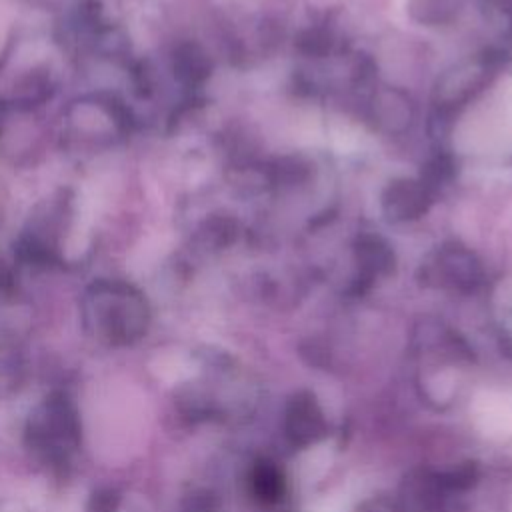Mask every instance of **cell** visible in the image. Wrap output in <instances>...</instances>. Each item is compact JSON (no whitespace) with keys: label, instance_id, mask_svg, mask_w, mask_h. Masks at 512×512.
<instances>
[{"label":"cell","instance_id":"ba28073f","mask_svg":"<svg viewBox=\"0 0 512 512\" xmlns=\"http://www.w3.org/2000/svg\"><path fill=\"white\" fill-rule=\"evenodd\" d=\"M410 16L426 26L450 22L462 8V0H408Z\"/></svg>","mask_w":512,"mask_h":512},{"label":"cell","instance_id":"6da1fadb","mask_svg":"<svg viewBox=\"0 0 512 512\" xmlns=\"http://www.w3.org/2000/svg\"><path fill=\"white\" fill-rule=\"evenodd\" d=\"M28 446L52 464H62L78 448L80 422L66 394L48 396L32 414L26 428Z\"/></svg>","mask_w":512,"mask_h":512},{"label":"cell","instance_id":"52a82bcc","mask_svg":"<svg viewBox=\"0 0 512 512\" xmlns=\"http://www.w3.org/2000/svg\"><path fill=\"white\" fill-rule=\"evenodd\" d=\"M356 262L368 278L388 274L394 268V252L392 248L374 234H364L358 238L356 248H354Z\"/></svg>","mask_w":512,"mask_h":512},{"label":"cell","instance_id":"30bf717a","mask_svg":"<svg viewBox=\"0 0 512 512\" xmlns=\"http://www.w3.org/2000/svg\"><path fill=\"white\" fill-rule=\"evenodd\" d=\"M120 496L114 490H102L92 496V512H114L118 508Z\"/></svg>","mask_w":512,"mask_h":512},{"label":"cell","instance_id":"5b68a950","mask_svg":"<svg viewBox=\"0 0 512 512\" xmlns=\"http://www.w3.org/2000/svg\"><path fill=\"white\" fill-rule=\"evenodd\" d=\"M286 428L294 442L310 444L326 430V422L310 394H298L286 412Z\"/></svg>","mask_w":512,"mask_h":512},{"label":"cell","instance_id":"9c48e42d","mask_svg":"<svg viewBox=\"0 0 512 512\" xmlns=\"http://www.w3.org/2000/svg\"><path fill=\"white\" fill-rule=\"evenodd\" d=\"M252 490L260 502H276L284 492L282 472L268 460L258 462L252 470Z\"/></svg>","mask_w":512,"mask_h":512},{"label":"cell","instance_id":"7a4b0ae2","mask_svg":"<svg viewBox=\"0 0 512 512\" xmlns=\"http://www.w3.org/2000/svg\"><path fill=\"white\" fill-rule=\"evenodd\" d=\"M490 62L486 58H470L446 72L436 86V102L442 108H454L468 102L490 78Z\"/></svg>","mask_w":512,"mask_h":512},{"label":"cell","instance_id":"3957f363","mask_svg":"<svg viewBox=\"0 0 512 512\" xmlns=\"http://www.w3.org/2000/svg\"><path fill=\"white\" fill-rule=\"evenodd\" d=\"M426 272L440 286L450 288H470L480 278L478 260L464 246L448 244L438 248L432 254V260L426 266Z\"/></svg>","mask_w":512,"mask_h":512},{"label":"cell","instance_id":"277c9868","mask_svg":"<svg viewBox=\"0 0 512 512\" xmlns=\"http://www.w3.org/2000/svg\"><path fill=\"white\" fill-rule=\"evenodd\" d=\"M430 202V186L412 178L392 180L382 192V212L390 222L416 220L428 210Z\"/></svg>","mask_w":512,"mask_h":512},{"label":"cell","instance_id":"8992f818","mask_svg":"<svg viewBox=\"0 0 512 512\" xmlns=\"http://www.w3.org/2000/svg\"><path fill=\"white\" fill-rule=\"evenodd\" d=\"M372 112L378 128L388 134L404 132L414 118L410 98L396 88H382L374 98Z\"/></svg>","mask_w":512,"mask_h":512}]
</instances>
